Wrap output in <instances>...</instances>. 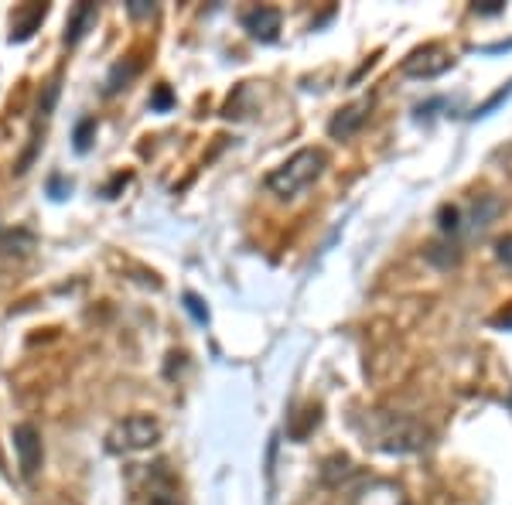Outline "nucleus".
Wrapping results in <instances>:
<instances>
[{
	"label": "nucleus",
	"mask_w": 512,
	"mask_h": 505,
	"mask_svg": "<svg viewBox=\"0 0 512 505\" xmlns=\"http://www.w3.org/2000/svg\"><path fill=\"white\" fill-rule=\"evenodd\" d=\"M362 437H366V444H373L383 454H417L431 444V427H424L410 413L373 410L366 413Z\"/></svg>",
	"instance_id": "1"
},
{
	"label": "nucleus",
	"mask_w": 512,
	"mask_h": 505,
	"mask_svg": "<svg viewBox=\"0 0 512 505\" xmlns=\"http://www.w3.org/2000/svg\"><path fill=\"white\" fill-rule=\"evenodd\" d=\"M325 168H328V154L321 151V147H301V151L291 154L284 164H277V168L270 171L267 188L277 198H294L308 185H315V181L325 175Z\"/></svg>",
	"instance_id": "2"
},
{
	"label": "nucleus",
	"mask_w": 512,
	"mask_h": 505,
	"mask_svg": "<svg viewBox=\"0 0 512 505\" xmlns=\"http://www.w3.org/2000/svg\"><path fill=\"white\" fill-rule=\"evenodd\" d=\"M158 441H161V424L154 417H144V413L123 417L106 430V451L110 454H140Z\"/></svg>",
	"instance_id": "3"
},
{
	"label": "nucleus",
	"mask_w": 512,
	"mask_h": 505,
	"mask_svg": "<svg viewBox=\"0 0 512 505\" xmlns=\"http://www.w3.org/2000/svg\"><path fill=\"white\" fill-rule=\"evenodd\" d=\"M451 65H454V55L444 45H424V48H414V52L403 59L400 72L410 79H437V76H444Z\"/></svg>",
	"instance_id": "4"
},
{
	"label": "nucleus",
	"mask_w": 512,
	"mask_h": 505,
	"mask_svg": "<svg viewBox=\"0 0 512 505\" xmlns=\"http://www.w3.org/2000/svg\"><path fill=\"white\" fill-rule=\"evenodd\" d=\"M14 441V454H18V465L24 478H35L41 468V458H45V447H41V434L35 424H18L11 430Z\"/></svg>",
	"instance_id": "5"
},
{
	"label": "nucleus",
	"mask_w": 512,
	"mask_h": 505,
	"mask_svg": "<svg viewBox=\"0 0 512 505\" xmlns=\"http://www.w3.org/2000/svg\"><path fill=\"white\" fill-rule=\"evenodd\" d=\"M369 110H373V103H369V99H362V103H352V106H345V110H338L335 117H332V123H328V134H332L335 140L355 137L362 127H366Z\"/></svg>",
	"instance_id": "6"
},
{
	"label": "nucleus",
	"mask_w": 512,
	"mask_h": 505,
	"mask_svg": "<svg viewBox=\"0 0 512 505\" xmlns=\"http://www.w3.org/2000/svg\"><path fill=\"white\" fill-rule=\"evenodd\" d=\"M243 28L250 31V38L263 41V45H270V41H277L280 35V11L277 7H253V11L243 14Z\"/></svg>",
	"instance_id": "7"
},
{
	"label": "nucleus",
	"mask_w": 512,
	"mask_h": 505,
	"mask_svg": "<svg viewBox=\"0 0 512 505\" xmlns=\"http://www.w3.org/2000/svg\"><path fill=\"white\" fill-rule=\"evenodd\" d=\"M45 14H48L45 4L18 7V11L11 14V41H28L38 31V24L45 21Z\"/></svg>",
	"instance_id": "8"
},
{
	"label": "nucleus",
	"mask_w": 512,
	"mask_h": 505,
	"mask_svg": "<svg viewBox=\"0 0 512 505\" xmlns=\"http://www.w3.org/2000/svg\"><path fill=\"white\" fill-rule=\"evenodd\" d=\"M96 18H99L96 4H79L69 18V28H65V45H79V41L89 35V28L96 24Z\"/></svg>",
	"instance_id": "9"
},
{
	"label": "nucleus",
	"mask_w": 512,
	"mask_h": 505,
	"mask_svg": "<svg viewBox=\"0 0 512 505\" xmlns=\"http://www.w3.org/2000/svg\"><path fill=\"white\" fill-rule=\"evenodd\" d=\"M499 209H502V202L499 198H492V195H482L478 202L472 205V215H468V233H485V229L492 226V219L499 215Z\"/></svg>",
	"instance_id": "10"
},
{
	"label": "nucleus",
	"mask_w": 512,
	"mask_h": 505,
	"mask_svg": "<svg viewBox=\"0 0 512 505\" xmlns=\"http://www.w3.org/2000/svg\"><path fill=\"white\" fill-rule=\"evenodd\" d=\"M427 260H431L434 267H441V270L458 267V263H461V243H458V239H448V243L427 246Z\"/></svg>",
	"instance_id": "11"
},
{
	"label": "nucleus",
	"mask_w": 512,
	"mask_h": 505,
	"mask_svg": "<svg viewBox=\"0 0 512 505\" xmlns=\"http://www.w3.org/2000/svg\"><path fill=\"white\" fill-rule=\"evenodd\" d=\"M137 72H140V65H137V62H130L127 69H123V62H120L117 69L110 72V79H106V93H120V89L137 76Z\"/></svg>",
	"instance_id": "12"
},
{
	"label": "nucleus",
	"mask_w": 512,
	"mask_h": 505,
	"mask_svg": "<svg viewBox=\"0 0 512 505\" xmlns=\"http://www.w3.org/2000/svg\"><path fill=\"white\" fill-rule=\"evenodd\" d=\"M93 134H96V117H86L76 127V137H72V140H76V151L79 154H86L89 147H93Z\"/></svg>",
	"instance_id": "13"
},
{
	"label": "nucleus",
	"mask_w": 512,
	"mask_h": 505,
	"mask_svg": "<svg viewBox=\"0 0 512 505\" xmlns=\"http://www.w3.org/2000/svg\"><path fill=\"white\" fill-rule=\"evenodd\" d=\"M185 311L192 314L198 325H205V321H209V308H205L202 297H198V294H185Z\"/></svg>",
	"instance_id": "14"
},
{
	"label": "nucleus",
	"mask_w": 512,
	"mask_h": 505,
	"mask_svg": "<svg viewBox=\"0 0 512 505\" xmlns=\"http://www.w3.org/2000/svg\"><path fill=\"white\" fill-rule=\"evenodd\" d=\"M472 11H475V14H482V18H492V14H502V11H506V4H502V0H482V4H475Z\"/></svg>",
	"instance_id": "15"
},
{
	"label": "nucleus",
	"mask_w": 512,
	"mask_h": 505,
	"mask_svg": "<svg viewBox=\"0 0 512 505\" xmlns=\"http://www.w3.org/2000/svg\"><path fill=\"white\" fill-rule=\"evenodd\" d=\"M127 11L130 18H154V4H147V0H130Z\"/></svg>",
	"instance_id": "16"
},
{
	"label": "nucleus",
	"mask_w": 512,
	"mask_h": 505,
	"mask_svg": "<svg viewBox=\"0 0 512 505\" xmlns=\"http://www.w3.org/2000/svg\"><path fill=\"white\" fill-rule=\"evenodd\" d=\"M495 256H499V263L512 267V236H502L499 243H495Z\"/></svg>",
	"instance_id": "17"
},
{
	"label": "nucleus",
	"mask_w": 512,
	"mask_h": 505,
	"mask_svg": "<svg viewBox=\"0 0 512 505\" xmlns=\"http://www.w3.org/2000/svg\"><path fill=\"white\" fill-rule=\"evenodd\" d=\"M151 106H154V110H168V106H171V89H168V86H161L158 93H154Z\"/></svg>",
	"instance_id": "18"
},
{
	"label": "nucleus",
	"mask_w": 512,
	"mask_h": 505,
	"mask_svg": "<svg viewBox=\"0 0 512 505\" xmlns=\"http://www.w3.org/2000/svg\"><path fill=\"white\" fill-rule=\"evenodd\" d=\"M147 505H178L175 499H171V495H164V492H158V495H151V502Z\"/></svg>",
	"instance_id": "19"
},
{
	"label": "nucleus",
	"mask_w": 512,
	"mask_h": 505,
	"mask_svg": "<svg viewBox=\"0 0 512 505\" xmlns=\"http://www.w3.org/2000/svg\"><path fill=\"white\" fill-rule=\"evenodd\" d=\"M495 321H499V325H506V328H512V311L509 314H499Z\"/></svg>",
	"instance_id": "20"
}]
</instances>
